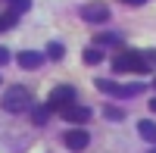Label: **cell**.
I'll list each match as a JSON object with an SVG mask.
<instances>
[{
	"instance_id": "44dd1931",
	"label": "cell",
	"mask_w": 156,
	"mask_h": 153,
	"mask_svg": "<svg viewBox=\"0 0 156 153\" xmlns=\"http://www.w3.org/2000/svg\"><path fill=\"white\" fill-rule=\"evenodd\" d=\"M125 3H128V0H125Z\"/></svg>"
},
{
	"instance_id": "4fadbf2b",
	"label": "cell",
	"mask_w": 156,
	"mask_h": 153,
	"mask_svg": "<svg viewBox=\"0 0 156 153\" xmlns=\"http://www.w3.org/2000/svg\"><path fill=\"white\" fill-rule=\"evenodd\" d=\"M12 3V12H28L31 9V0H9Z\"/></svg>"
},
{
	"instance_id": "d6986e66",
	"label": "cell",
	"mask_w": 156,
	"mask_h": 153,
	"mask_svg": "<svg viewBox=\"0 0 156 153\" xmlns=\"http://www.w3.org/2000/svg\"><path fill=\"white\" fill-rule=\"evenodd\" d=\"M128 3H134V6H140V3H144V0H128Z\"/></svg>"
},
{
	"instance_id": "ba28073f",
	"label": "cell",
	"mask_w": 156,
	"mask_h": 153,
	"mask_svg": "<svg viewBox=\"0 0 156 153\" xmlns=\"http://www.w3.org/2000/svg\"><path fill=\"white\" fill-rule=\"evenodd\" d=\"M16 62H19L22 69H28V72H31V69H37V66L44 62V56L37 53V50H22V53L16 56Z\"/></svg>"
},
{
	"instance_id": "7402d4cb",
	"label": "cell",
	"mask_w": 156,
	"mask_h": 153,
	"mask_svg": "<svg viewBox=\"0 0 156 153\" xmlns=\"http://www.w3.org/2000/svg\"><path fill=\"white\" fill-rule=\"evenodd\" d=\"M153 84H156V81H153Z\"/></svg>"
},
{
	"instance_id": "ffe728a7",
	"label": "cell",
	"mask_w": 156,
	"mask_h": 153,
	"mask_svg": "<svg viewBox=\"0 0 156 153\" xmlns=\"http://www.w3.org/2000/svg\"><path fill=\"white\" fill-rule=\"evenodd\" d=\"M3 28H6V25H3V19H0V31H3Z\"/></svg>"
},
{
	"instance_id": "ac0fdd59",
	"label": "cell",
	"mask_w": 156,
	"mask_h": 153,
	"mask_svg": "<svg viewBox=\"0 0 156 153\" xmlns=\"http://www.w3.org/2000/svg\"><path fill=\"white\" fill-rule=\"evenodd\" d=\"M150 109H153V112H156V97H153V100H150Z\"/></svg>"
},
{
	"instance_id": "7c38bea8",
	"label": "cell",
	"mask_w": 156,
	"mask_h": 153,
	"mask_svg": "<svg viewBox=\"0 0 156 153\" xmlns=\"http://www.w3.org/2000/svg\"><path fill=\"white\" fill-rule=\"evenodd\" d=\"M47 56H50V59H62V56H66V47L56 44V41H53V44H47Z\"/></svg>"
},
{
	"instance_id": "7a4b0ae2",
	"label": "cell",
	"mask_w": 156,
	"mask_h": 153,
	"mask_svg": "<svg viewBox=\"0 0 156 153\" xmlns=\"http://www.w3.org/2000/svg\"><path fill=\"white\" fill-rule=\"evenodd\" d=\"M0 106H3L6 112H22V109H28V106H31V91H28V87H22V84H9L6 94H3V100H0Z\"/></svg>"
},
{
	"instance_id": "9a60e30c",
	"label": "cell",
	"mask_w": 156,
	"mask_h": 153,
	"mask_svg": "<svg viewBox=\"0 0 156 153\" xmlns=\"http://www.w3.org/2000/svg\"><path fill=\"white\" fill-rule=\"evenodd\" d=\"M106 119H112V122H122V119H125V112H122V109H115V106H109V109H106Z\"/></svg>"
},
{
	"instance_id": "5b68a950",
	"label": "cell",
	"mask_w": 156,
	"mask_h": 153,
	"mask_svg": "<svg viewBox=\"0 0 156 153\" xmlns=\"http://www.w3.org/2000/svg\"><path fill=\"white\" fill-rule=\"evenodd\" d=\"M81 19L90 25H103L109 19V6L106 3H87V6H81Z\"/></svg>"
},
{
	"instance_id": "2e32d148",
	"label": "cell",
	"mask_w": 156,
	"mask_h": 153,
	"mask_svg": "<svg viewBox=\"0 0 156 153\" xmlns=\"http://www.w3.org/2000/svg\"><path fill=\"white\" fill-rule=\"evenodd\" d=\"M144 56H147L150 66H156V50H144Z\"/></svg>"
},
{
	"instance_id": "e0dca14e",
	"label": "cell",
	"mask_w": 156,
	"mask_h": 153,
	"mask_svg": "<svg viewBox=\"0 0 156 153\" xmlns=\"http://www.w3.org/2000/svg\"><path fill=\"white\" fill-rule=\"evenodd\" d=\"M6 59H9V50H6V47H0V66H3Z\"/></svg>"
},
{
	"instance_id": "6da1fadb",
	"label": "cell",
	"mask_w": 156,
	"mask_h": 153,
	"mask_svg": "<svg viewBox=\"0 0 156 153\" xmlns=\"http://www.w3.org/2000/svg\"><path fill=\"white\" fill-rule=\"evenodd\" d=\"M112 69H115V72H137V75H144V72H150L153 66L147 62V56L140 53V50H122V53L112 56Z\"/></svg>"
},
{
	"instance_id": "8fae6325",
	"label": "cell",
	"mask_w": 156,
	"mask_h": 153,
	"mask_svg": "<svg viewBox=\"0 0 156 153\" xmlns=\"http://www.w3.org/2000/svg\"><path fill=\"white\" fill-rule=\"evenodd\" d=\"M100 59H103V53H100V47H87V50H84V62H87V66H97Z\"/></svg>"
},
{
	"instance_id": "277c9868",
	"label": "cell",
	"mask_w": 156,
	"mask_h": 153,
	"mask_svg": "<svg viewBox=\"0 0 156 153\" xmlns=\"http://www.w3.org/2000/svg\"><path fill=\"white\" fill-rule=\"evenodd\" d=\"M97 91L100 94H112V97H137L140 94V84H115V81H106V78H97Z\"/></svg>"
},
{
	"instance_id": "30bf717a",
	"label": "cell",
	"mask_w": 156,
	"mask_h": 153,
	"mask_svg": "<svg viewBox=\"0 0 156 153\" xmlns=\"http://www.w3.org/2000/svg\"><path fill=\"white\" fill-rule=\"evenodd\" d=\"M50 106H31V119H34V125H44L47 119H50Z\"/></svg>"
},
{
	"instance_id": "8992f818",
	"label": "cell",
	"mask_w": 156,
	"mask_h": 153,
	"mask_svg": "<svg viewBox=\"0 0 156 153\" xmlns=\"http://www.w3.org/2000/svg\"><path fill=\"white\" fill-rule=\"evenodd\" d=\"M59 116L66 119V122H75V125H84V122L90 119V109H87V106H78V103H72V106H66V109H59Z\"/></svg>"
},
{
	"instance_id": "3957f363",
	"label": "cell",
	"mask_w": 156,
	"mask_h": 153,
	"mask_svg": "<svg viewBox=\"0 0 156 153\" xmlns=\"http://www.w3.org/2000/svg\"><path fill=\"white\" fill-rule=\"evenodd\" d=\"M75 97H78V94H75L72 84H56L53 91H50V97H47V106L53 109V112H56V109H66V106L75 103Z\"/></svg>"
},
{
	"instance_id": "9c48e42d",
	"label": "cell",
	"mask_w": 156,
	"mask_h": 153,
	"mask_svg": "<svg viewBox=\"0 0 156 153\" xmlns=\"http://www.w3.org/2000/svg\"><path fill=\"white\" fill-rule=\"evenodd\" d=\"M137 131H140V137H144L147 144L156 147V122H153V119H140V122H137Z\"/></svg>"
},
{
	"instance_id": "5bb4252c",
	"label": "cell",
	"mask_w": 156,
	"mask_h": 153,
	"mask_svg": "<svg viewBox=\"0 0 156 153\" xmlns=\"http://www.w3.org/2000/svg\"><path fill=\"white\" fill-rule=\"evenodd\" d=\"M103 44H119V34H97V47Z\"/></svg>"
},
{
	"instance_id": "52a82bcc",
	"label": "cell",
	"mask_w": 156,
	"mask_h": 153,
	"mask_svg": "<svg viewBox=\"0 0 156 153\" xmlns=\"http://www.w3.org/2000/svg\"><path fill=\"white\" fill-rule=\"evenodd\" d=\"M87 144H90V134H87V131H81V128H75V131H66V147H69V150L81 153Z\"/></svg>"
}]
</instances>
